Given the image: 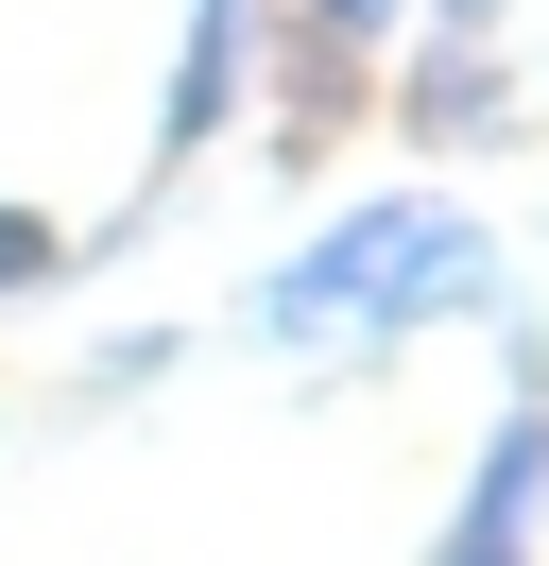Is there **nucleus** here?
<instances>
[{"label": "nucleus", "instance_id": "f257e3e1", "mask_svg": "<svg viewBox=\"0 0 549 566\" xmlns=\"http://www.w3.org/2000/svg\"><path fill=\"white\" fill-rule=\"evenodd\" d=\"M429 241V207H361V223H327V241L292 258V275L258 292V326L274 344H327V326H377V292H395V258Z\"/></svg>", "mask_w": 549, "mask_h": 566}, {"label": "nucleus", "instance_id": "f03ea898", "mask_svg": "<svg viewBox=\"0 0 549 566\" xmlns=\"http://www.w3.org/2000/svg\"><path fill=\"white\" fill-rule=\"evenodd\" d=\"M532 497H549V395L515 378V412H498V447H480V481H464L429 566H532Z\"/></svg>", "mask_w": 549, "mask_h": 566}, {"label": "nucleus", "instance_id": "7ed1b4c3", "mask_svg": "<svg viewBox=\"0 0 549 566\" xmlns=\"http://www.w3.org/2000/svg\"><path fill=\"white\" fill-rule=\"evenodd\" d=\"M224 86H240V0H189V70H172V155L224 120Z\"/></svg>", "mask_w": 549, "mask_h": 566}, {"label": "nucleus", "instance_id": "20e7f679", "mask_svg": "<svg viewBox=\"0 0 549 566\" xmlns=\"http://www.w3.org/2000/svg\"><path fill=\"white\" fill-rule=\"evenodd\" d=\"M34 275H52V223H18V207H0V292H34Z\"/></svg>", "mask_w": 549, "mask_h": 566}, {"label": "nucleus", "instance_id": "39448f33", "mask_svg": "<svg viewBox=\"0 0 549 566\" xmlns=\"http://www.w3.org/2000/svg\"><path fill=\"white\" fill-rule=\"evenodd\" d=\"M327 18H343V35H377V18H395V0H327Z\"/></svg>", "mask_w": 549, "mask_h": 566}]
</instances>
